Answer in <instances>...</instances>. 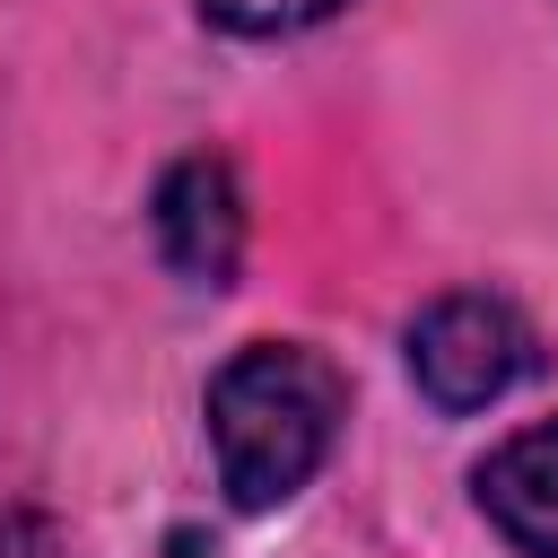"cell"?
<instances>
[{
    "instance_id": "obj_2",
    "label": "cell",
    "mask_w": 558,
    "mask_h": 558,
    "mask_svg": "<svg viewBox=\"0 0 558 558\" xmlns=\"http://www.w3.org/2000/svg\"><path fill=\"white\" fill-rule=\"evenodd\" d=\"M523 366H532V331L506 296H445L410 323V375L445 418L488 410L497 392H514Z\"/></svg>"
},
{
    "instance_id": "obj_3",
    "label": "cell",
    "mask_w": 558,
    "mask_h": 558,
    "mask_svg": "<svg viewBox=\"0 0 558 558\" xmlns=\"http://www.w3.org/2000/svg\"><path fill=\"white\" fill-rule=\"evenodd\" d=\"M157 253L192 288H227L244 262V192L227 157H183L157 183Z\"/></svg>"
},
{
    "instance_id": "obj_1",
    "label": "cell",
    "mask_w": 558,
    "mask_h": 558,
    "mask_svg": "<svg viewBox=\"0 0 558 558\" xmlns=\"http://www.w3.org/2000/svg\"><path fill=\"white\" fill-rule=\"evenodd\" d=\"M340 401L349 392H340V375H331L323 349H305V340H253V349H235L209 375V445H218L227 497L244 514L288 506L323 471V453L340 436Z\"/></svg>"
},
{
    "instance_id": "obj_4",
    "label": "cell",
    "mask_w": 558,
    "mask_h": 558,
    "mask_svg": "<svg viewBox=\"0 0 558 558\" xmlns=\"http://www.w3.org/2000/svg\"><path fill=\"white\" fill-rule=\"evenodd\" d=\"M480 514L523 549V558H558V418L506 436L480 462Z\"/></svg>"
},
{
    "instance_id": "obj_5",
    "label": "cell",
    "mask_w": 558,
    "mask_h": 558,
    "mask_svg": "<svg viewBox=\"0 0 558 558\" xmlns=\"http://www.w3.org/2000/svg\"><path fill=\"white\" fill-rule=\"evenodd\" d=\"M218 26H235V35H296V26H314V17H331L340 0H201Z\"/></svg>"
},
{
    "instance_id": "obj_6",
    "label": "cell",
    "mask_w": 558,
    "mask_h": 558,
    "mask_svg": "<svg viewBox=\"0 0 558 558\" xmlns=\"http://www.w3.org/2000/svg\"><path fill=\"white\" fill-rule=\"evenodd\" d=\"M0 558H44V532H35L17 506H0Z\"/></svg>"
}]
</instances>
